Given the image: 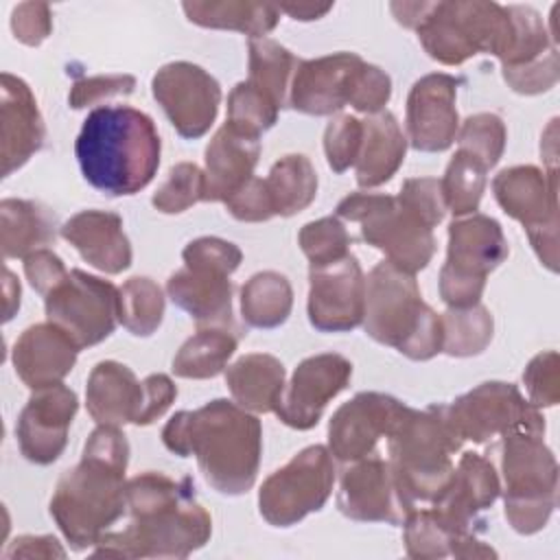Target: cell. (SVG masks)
I'll return each instance as SVG.
<instances>
[{
  "label": "cell",
  "mask_w": 560,
  "mask_h": 560,
  "mask_svg": "<svg viewBox=\"0 0 560 560\" xmlns=\"http://www.w3.org/2000/svg\"><path fill=\"white\" fill-rule=\"evenodd\" d=\"M129 525L105 532L96 556L116 558H186L212 534V518L195 499V483L147 470L127 481Z\"/></svg>",
  "instance_id": "1"
},
{
  "label": "cell",
  "mask_w": 560,
  "mask_h": 560,
  "mask_svg": "<svg viewBox=\"0 0 560 560\" xmlns=\"http://www.w3.org/2000/svg\"><path fill=\"white\" fill-rule=\"evenodd\" d=\"M162 442L179 457L195 455L203 479L221 494H245L256 481L262 427L234 400L214 398L195 411H177L164 424Z\"/></svg>",
  "instance_id": "2"
},
{
  "label": "cell",
  "mask_w": 560,
  "mask_h": 560,
  "mask_svg": "<svg viewBox=\"0 0 560 560\" xmlns=\"http://www.w3.org/2000/svg\"><path fill=\"white\" fill-rule=\"evenodd\" d=\"M129 442L118 427L98 424L81 462L66 470L50 499V516L74 551L94 547L127 510Z\"/></svg>",
  "instance_id": "3"
},
{
  "label": "cell",
  "mask_w": 560,
  "mask_h": 560,
  "mask_svg": "<svg viewBox=\"0 0 560 560\" xmlns=\"http://www.w3.org/2000/svg\"><path fill=\"white\" fill-rule=\"evenodd\" d=\"M160 153L153 118L129 105L94 107L74 142L85 182L107 197H127L147 188L158 173Z\"/></svg>",
  "instance_id": "4"
},
{
  "label": "cell",
  "mask_w": 560,
  "mask_h": 560,
  "mask_svg": "<svg viewBox=\"0 0 560 560\" xmlns=\"http://www.w3.org/2000/svg\"><path fill=\"white\" fill-rule=\"evenodd\" d=\"M361 324L370 339L411 361H429L442 352V317L422 300L416 276L387 260L365 276Z\"/></svg>",
  "instance_id": "5"
},
{
  "label": "cell",
  "mask_w": 560,
  "mask_h": 560,
  "mask_svg": "<svg viewBox=\"0 0 560 560\" xmlns=\"http://www.w3.org/2000/svg\"><path fill=\"white\" fill-rule=\"evenodd\" d=\"M462 444L451 431L442 405L433 402L422 411L407 405L387 435V462L409 512L418 503H431L444 488L455 468L453 455Z\"/></svg>",
  "instance_id": "6"
},
{
  "label": "cell",
  "mask_w": 560,
  "mask_h": 560,
  "mask_svg": "<svg viewBox=\"0 0 560 560\" xmlns=\"http://www.w3.org/2000/svg\"><path fill=\"white\" fill-rule=\"evenodd\" d=\"M503 512L523 536L540 532L558 503V462L542 433L510 431L501 438Z\"/></svg>",
  "instance_id": "7"
},
{
  "label": "cell",
  "mask_w": 560,
  "mask_h": 560,
  "mask_svg": "<svg viewBox=\"0 0 560 560\" xmlns=\"http://www.w3.org/2000/svg\"><path fill=\"white\" fill-rule=\"evenodd\" d=\"M416 33L431 59L444 66H459L479 52L501 59L510 44L512 20L508 7L499 2H431Z\"/></svg>",
  "instance_id": "8"
},
{
  "label": "cell",
  "mask_w": 560,
  "mask_h": 560,
  "mask_svg": "<svg viewBox=\"0 0 560 560\" xmlns=\"http://www.w3.org/2000/svg\"><path fill=\"white\" fill-rule=\"evenodd\" d=\"M510 254L497 219L472 212L448 225L446 262L440 269V298L448 308H466L481 302L488 273Z\"/></svg>",
  "instance_id": "9"
},
{
  "label": "cell",
  "mask_w": 560,
  "mask_h": 560,
  "mask_svg": "<svg viewBox=\"0 0 560 560\" xmlns=\"http://www.w3.org/2000/svg\"><path fill=\"white\" fill-rule=\"evenodd\" d=\"M337 217L359 223L361 238L407 273L422 271L435 254L433 230L400 208L392 195L352 192L337 203Z\"/></svg>",
  "instance_id": "10"
},
{
  "label": "cell",
  "mask_w": 560,
  "mask_h": 560,
  "mask_svg": "<svg viewBox=\"0 0 560 560\" xmlns=\"http://www.w3.org/2000/svg\"><path fill=\"white\" fill-rule=\"evenodd\" d=\"M492 192L501 210L518 221L538 256L558 271V177L556 171H540L532 164L503 168L492 179Z\"/></svg>",
  "instance_id": "11"
},
{
  "label": "cell",
  "mask_w": 560,
  "mask_h": 560,
  "mask_svg": "<svg viewBox=\"0 0 560 560\" xmlns=\"http://www.w3.org/2000/svg\"><path fill=\"white\" fill-rule=\"evenodd\" d=\"M332 486L335 464L328 446H306L262 481L258 512L273 527H291L311 512H319Z\"/></svg>",
  "instance_id": "12"
},
{
  "label": "cell",
  "mask_w": 560,
  "mask_h": 560,
  "mask_svg": "<svg viewBox=\"0 0 560 560\" xmlns=\"http://www.w3.org/2000/svg\"><path fill=\"white\" fill-rule=\"evenodd\" d=\"M442 413L451 431L462 442L488 444L510 431H536L545 435V418L516 385L503 381H486L470 392L442 405Z\"/></svg>",
  "instance_id": "13"
},
{
  "label": "cell",
  "mask_w": 560,
  "mask_h": 560,
  "mask_svg": "<svg viewBox=\"0 0 560 560\" xmlns=\"http://www.w3.org/2000/svg\"><path fill=\"white\" fill-rule=\"evenodd\" d=\"M48 322L66 330L79 348H90L107 339L118 317V289L98 276L70 269L68 276L44 295Z\"/></svg>",
  "instance_id": "14"
},
{
  "label": "cell",
  "mask_w": 560,
  "mask_h": 560,
  "mask_svg": "<svg viewBox=\"0 0 560 560\" xmlns=\"http://www.w3.org/2000/svg\"><path fill=\"white\" fill-rule=\"evenodd\" d=\"M151 92L184 140H197L214 125L221 85L201 66L190 61L164 63L151 79Z\"/></svg>",
  "instance_id": "15"
},
{
  "label": "cell",
  "mask_w": 560,
  "mask_h": 560,
  "mask_svg": "<svg viewBox=\"0 0 560 560\" xmlns=\"http://www.w3.org/2000/svg\"><path fill=\"white\" fill-rule=\"evenodd\" d=\"M365 276L357 256L308 269V322L319 332H348L361 326Z\"/></svg>",
  "instance_id": "16"
},
{
  "label": "cell",
  "mask_w": 560,
  "mask_h": 560,
  "mask_svg": "<svg viewBox=\"0 0 560 560\" xmlns=\"http://www.w3.org/2000/svg\"><path fill=\"white\" fill-rule=\"evenodd\" d=\"M352 363L337 352H322L306 357L293 370L291 381L284 385L273 413L291 429H313L326 405L348 387Z\"/></svg>",
  "instance_id": "17"
},
{
  "label": "cell",
  "mask_w": 560,
  "mask_h": 560,
  "mask_svg": "<svg viewBox=\"0 0 560 560\" xmlns=\"http://www.w3.org/2000/svg\"><path fill=\"white\" fill-rule=\"evenodd\" d=\"M501 494V481L490 459L479 453H462L444 488L431 501L433 516L455 534H477L481 512Z\"/></svg>",
  "instance_id": "18"
},
{
  "label": "cell",
  "mask_w": 560,
  "mask_h": 560,
  "mask_svg": "<svg viewBox=\"0 0 560 560\" xmlns=\"http://www.w3.org/2000/svg\"><path fill=\"white\" fill-rule=\"evenodd\" d=\"M405 409L407 405L389 394L359 392L328 422L330 455L343 464L372 455L378 440L392 433Z\"/></svg>",
  "instance_id": "19"
},
{
  "label": "cell",
  "mask_w": 560,
  "mask_h": 560,
  "mask_svg": "<svg viewBox=\"0 0 560 560\" xmlns=\"http://www.w3.org/2000/svg\"><path fill=\"white\" fill-rule=\"evenodd\" d=\"M77 409V394L63 383L33 389L15 424L22 455L37 466L57 462L68 444V429Z\"/></svg>",
  "instance_id": "20"
},
{
  "label": "cell",
  "mask_w": 560,
  "mask_h": 560,
  "mask_svg": "<svg viewBox=\"0 0 560 560\" xmlns=\"http://www.w3.org/2000/svg\"><path fill=\"white\" fill-rule=\"evenodd\" d=\"M446 72H431L420 77L407 96V142L422 153L446 151L459 129V116L455 107L457 85Z\"/></svg>",
  "instance_id": "21"
},
{
  "label": "cell",
  "mask_w": 560,
  "mask_h": 560,
  "mask_svg": "<svg viewBox=\"0 0 560 560\" xmlns=\"http://www.w3.org/2000/svg\"><path fill=\"white\" fill-rule=\"evenodd\" d=\"M337 505L343 516L359 523L400 525L409 514L398 494L389 462L370 455L343 468Z\"/></svg>",
  "instance_id": "22"
},
{
  "label": "cell",
  "mask_w": 560,
  "mask_h": 560,
  "mask_svg": "<svg viewBox=\"0 0 560 560\" xmlns=\"http://www.w3.org/2000/svg\"><path fill=\"white\" fill-rule=\"evenodd\" d=\"M46 127L28 83L11 72L0 77L2 177L22 168L44 144Z\"/></svg>",
  "instance_id": "23"
},
{
  "label": "cell",
  "mask_w": 560,
  "mask_h": 560,
  "mask_svg": "<svg viewBox=\"0 0 560 560\" xmlns=\"http://www.w3.org/2000/svg\"><path fill=\"white\" fill-rule=\"evenodd\" d=\"M363 59L357 52H332L317 59H300L291 79L289 105L308 116H332L348 105V88L354 68Z\"/></svg>",
  "instance_id": "24"
},
{
  "label": "cell",
  "mask_w": 560,
  "mask_h": 560,
  "mask_svg": "<svg viewBox=\"0 0 560 560\" xmlns=\"http://www.w3.org/2000/svg\"><path fill=\"white\" fill-rule=\"evenodd\" d=\"M79 346L52 322L28 326L13 343L11 361L15 374L28 389L61 383L77 363Z\"/></svg>",
  "instance_id": "25"
},
{
  "label": "cell",
  "mask_w": 560,
  "mask_h": 560,
  "mask_svg": "<svg viewBox=\"0 0 560 560\" xmlns=\"http://www.w3.org/2000/svg\"><path fill=\"white\" fill-rule=\"evenodd\" d=\"M166 293L175 306L188 313L199 328H232V293L230 273L219 269L184 265L166 280Z\"/></svg>",
  "instance_id": "26"
},
{
  "label": "cell",
  "mask_w": 560,
  "mask_h": 560,
  "mask_svg": "<svg viewBox=\"0 0 560 560\" xmlns=\"http://www.w3.org/2000/svg\"><path fill=\"white\" fill-rule=\"evenodd\" d=\"M59 232L88 265L107 276L122 273L131 265V243L116 212L81 210L72 214Z\"/></svg>",
  "instance_id": "27"
},
{
  "label": "cell",
  "mask_w": 560,
  "mask_h": 560,
  "mask_svg": "<svg viewBox=\"0 0 560 560\" xmlns=\"http://www.w3.org/2000/svg\"><path fill=\"white\" fill-rule=\"evenodd\" d=\"M260 158V138L223 122L206 147L203 201H228L252 177Z\"/></svg>",
  "instance_id": "28"
},
{
  "label": "cell",
  "mask_w": 560,
  "mask_h": 560,
  "mask_svg": "<svg viewBox=\"0 0 560 560\" xmlns=\"http://www.w3.org/2000/svg\"><path fill=\"white\" fill-rule=\"evenodd\" d=\"M144 402V383L118 361H98L85 385V407L96 424L120 427L138 420Z\"/></svg>",
  "instance_id": "29"
},
{
  "label": "cell",
  "mask_w": 560,
  "mask_h": 560,
  "mask_svg": "<svg viewBox=\"0 0 560 560\" xmlns=\"http://www.w3.org/2000/svg\"><path fill=\"white\" fill-rule=\"evenodd\" d=\"M407 153V136L396 116L387 109L363 120V142L357 158V184L376 188L387 184L402 166Z\"/></svg>",
  "instance_id": "30"
},
{
  "label": "cell",
  "mask_w": 560,
  "mask_h": 560,
  "mask_svg": "<svg viewBox=\"0 0 560 560\" xmlns=\"http://www.w3.org/2000/svg\"><path fill=\"white\" fill-rule=\"evenodd\" d=\"M284 365L267 352H249L225 368V385L236 405L252 413L276 409L284 389Z\"/></svg>",
  "instance_id": "31"
},
{
  "label": "cell",
  "mask_w": 560,
  "mask_h": 560,
  "mask_svg": "<svg viewBox=\"0 0 560 560\" xmlns=\"http://www.w3.org/2000/svg\"><path fill=\"white\" fill-rule=\"evenodd\" d=\"M0 234L4 258H26L57 238L55 214L28 199L0 201Z\"/></svg>",
  "instance_id": "32"
},
{
  "label": "cell",
  "mask_w": 560,
  "mask_h": 560,
  "mask_svg": "<svg viewBox=\"0 0 560 560\" xmlns=\"http://www.w3.org/2000/svg\"><path fill=\"white\" fill-rule=\"evenodd\" d=\"M188 22L203 28L238 31L249 39L265 37L280 20V9L262 2L245 0H210V2H182Z\"/></svg>",
  "instance_id": "33"
},
{
  "label": "cell",
  "mask_w": 560,
  "mask_h": 560,
  "mask_svg": "<svg viewBox=\"0 0 560 560\" xmlns=\"http://www.w3.org/2000/svg\"><path fill=\"white\" fill-rule=\"evenodd\" d=\"M293 308V289L280 271H258L241 287V315L252 328L282 326Z\"/></svg>",
  "instance_id": "34"
},
{
  "label": "cell",
  "mask_w": 560,
  "mask_h": 560,
  "mask_svg": "<svg viewBox=\"0 0 560 560\" xmlns=\"http://www.w3.org/2000/svg\"><path fill=\"white\" fill-rule=\"evenodd\" d=\"M238 335L232 328H199L173 357V374L179 378H214L228 368Z\"/></svg>",
  "instance_id": "35"
},
{
  "label": "cell",
  "mask_w": 560,
  "mask_h": 560,
  "mask_svg": "<svg viewBox=\"0 0 560 560\" xmlns=\"http://www.w3.org/2000/svg\"><path fill=\"white\" fill-rule=\"evenodd\" d=\"M276 217H293L306 210L317 195V173L302 153L280 158L265 177Z\"/></svg>",
  "instance_id": "36"
},
{
  "label": "cell",
  "mask_w": 560,
  "mask_h": 560,
  "mask_svg": "<svg viewBox=\"0 0 560 560\" xmlns=\"http://www.w3.org/2000/svg\"><path fill=\"white\" fill-rule=\"evenodd\" d=\"M249 77L247 81L258 88L262 94H267L280 109L289 105V90L291 79L295 74V68L300 59L284 48L282 44L258 37L249 39Z\"/></svg>",
  "instance_id": "37"
},
{
  "label": "cell",
  "mask_w": 560,
  "mask_h": 560,
  "mask_svg": "<svg viewBox=\"0 0 560 560\" xmlns=\"http://www.w3.org/2000/svg\"><path fill=\"white\" fill-rule=\"evenodd\" d=\"M442 317V352L448 357H477L494 335L492 313L479 302L466 308H446Z\"/></svg>",
  "instance_id": "38"
},
{
  "label": "cell",
  "mask_w": 560,
  "mask_h": 560,
  "mask_svg": "<svg viewBox=\"0 0 560 560\" xmlns=\"http://www.w3.org/2000/svg\"><path fill=\"white\" fill-rule=\"evenodd\" d=\"M118 317L133 337H151L164 317V293L147 276H133L118 289Z\"/></svg>",
  "instance_id": "39"
},
{
  "label": "cell",
  "mask_w": 560,
  "mask_h": 560,
  "mask_svg": "<svg viewBox=\"0 0 560 560\" xmlns=\"http://www.w3.org/2000/svg\"><path fill=\"white\" fill-rule=\"evenodd\" d=\"M486 173L488 168L475 155L464 149L455 151L440 179L446 210H451L453 217L477 212L486 190Z\"/></svg>",
  "instance_id": "40"
},
{
  "label": "cell",
  "mask_w": 560,
  "mask_h": 560,
  "mask_svg": "<svg viewBox=\"0 0 560 560\" xmlns=\"http://www.w3.org/2000/svg\"><path fill=\"white\" fill-rule=\"evenodd\" d=\"M512 20V35L505 55L499 59L501 68H518L532 63L556 48L540 13L525 4H508Z\"/></svg>",
  "instance_id": "41"
},
{
  "label": "cell",
  "mask_w": 560,
  "mask_h": 560,
  "mask_svg": "<svg viewBox=\"0 0 560 560\" xmlns=\"http://www.w3.org/2000/svg\"><path fill=\"white\" fill-rule=\"evenodd\" d=\"M280 107L254 88L249 81H241L232 88L228 96V118L225 122L234 129L260 138L267 129H271L278 120Z\"/></svg>",
  "instance_id": "42"
},
{
  "label": "cell",
  "mask_w": 560,
  "mask_h": 560,
  "mask_svg": "<svg viewBox=\"0 0 560 560\" xmlns=\"http://www.w3.org/2000/svg\"><path fill=\"white\" fill-rule=\"evenodd\" d=\"M455 140L459 142V149L475 155L490 171L497 166L505 151L508 129L501 116L492 112H479L462 122Z\"/></svg>",
  "instance_id": "43"
},
{
  "label": "cell",
  "mask_w": 560,
  "mask_h": 560,
  "mask_svg": "<svg viewBox=\"0 0 560 560\" xmlns=\"http://www.w3.org/2000/svg\"><path fill=\"white\" fill-rule=\"evenodd\" d=\"M298 243L304 256L308 258V265L319 267L348 256L352 236L348 234L339 217H322L317 221H308L306 225H302Z\"/></svg>",
  "instance_id": "44"
},
{
  "label": "cell",
  "mask_w": 560,
  "mask_h": 560,
  "mask_svg": "<svg viewBox=\"0 0 560 560\" xmlns=\"http://www.w3.org/2000/svg\"><path fill=\"white\" fill-rule=\"evenodd\" d=\"M203 171L195 162L175 164L151 197L155 210L179 214L203 201Z\"/></svg>",
  "instance_id": "45"
},
{
  "label": "cell",
  "mask_w": 560,
  "mask_h": 560,
  "mask_svg": "<svg viewBox=\"0 0 560 560\" xmlns=\"http://www.w3.org/2000/svg\"><path fill=\"white\" fill-rule=\"evenodd\" d=\"M402 538L409 558L435 560L451 556L453 534L433 516L431 510L413 508L402 521Z\"/></svg>",
  "instance_id": "46"
},
{
  "label": "cell",
  "mask_w": 560,
  "mask_h": 560,
  "mask_svg": "<svg viewBox=\"0 0 560 560\" xmlns=\"http://www.w3.org/2000/svg\"><path fill=\"white\" fill-rule=\"evenodd\" d=\"M363 142V120L350 114L335 116L324 131V153L332 173H346L357 164Z\"/></svg>",
  "instance_id": "47"
},
{
  "label": "cell",
  "mask_w": 560,
  "mask_h": 560,
  "mask_svg": "<svg viewBox=\"0 0 560 560\" xmlns=\"http://www.w3.org/2000/svg\"><path fill=\"white\" fill-rule=\"evenodd\" d=\"M400 208H405L411 217L422 221L427 228H435L442 223L446 214V203L442 197L440 179L435 177H409L402 182L400 192L396 195Z\"/></svg>",
  "instance_id": "48"
},
{
  "label": "cell",
  "mask_w": 560,
  "mask_h": 560,
  "mask_svg": "<svg viewBox=\"0 0 560 560\" xmlns=\"http://www.w3.org/2000/svg\"><path fill=\"white\" fill-rule=\"evenodd\" d=\"M392 96V79L389 74L368 61H361L350 79L348 88V105H352L357 112L372 116L383 112Z\"/></svg>",
  "instance_id": "49"
},
{
  "label": "cell",
  "mask_w": 560,
  "mask_h": 560,
  "mask_svg": "<svg viewBox=\"0 0 560 560\" xmlns=\"http://www.w3.org/2000/svg\"><path fill=\"white\" fill-rule=\"evenodd\" d=\"M527 400L540 407H553L560 400V359L556 350L538 352L523 372Z\"/></svg>",
  "instance_id": "50"
},
{
  "label": "cell",
  "mask_w": 560,
  "mask_h": 560,
  "mask_svg": "<svg viewBox=\"0 0 560 560\" xmlns=\"http://www.w3.org/2000/svg\"><path fill=\"white\" fill-rule=\"evenodd\" d=\"M501 72L508 88H512L516 94L534 96V94L549 92L560 79L558 50L551 48L547 55H542L532 63H525L518 68H503Z\"/></svg>",
  "instance_id": "51"
},
{
  "label": "cell",
  "mask_w": 560,
  "mask_h": 560,
  "mask_svg": "<svg viewBox=\"0 0 560 560\" xmlns=\"http://www.w3.org/2000/svg\"><path fill=\"white\" fill-rule=\"evenodd\" d=\"M136 88V77L133 74H94V77H83L77 79L70 88L68 103L72 109H83L90 105H98L107 98L114 96H129Z\"/></svg>",
  "instance_id": "52"
},
{
  "label": "cell",
  "mask_w": 560,
  "mask_h": 560,
  "mask_svg": "<svg viewBox=\"0 0 560 560\" xmlns=\"http://www.w3.org/2000/svg\"><path fill=\"white\" fill-rule=\"evenodd\" d=\"M182 258H184V265L210 267V269H219V271L232 276L243 260V252L225 238L199 236L184 247Z\"/></svg>",
  "instance_id": "53"
},
{
  "label": "cell",
  "mask_w": 560,
  "mask_h": 560,
  "mask_svg": "<svg viewBox=\"0 0 560 560\" xmlns=\"http://www.w3.org/2000/svg\"><path fill=\"white\" fill-rule=\"evenodd\" d=\"M225 208L236 221L243 223H260L276 217L267 192V184L260 177H252L243 188H238L225 201Z\"/></svg>",
  "instance_id": "54"
},
{
  "label": "cell",
  "mask_w": 560,
  "mask_h": 560,
  "mask_svg": "<svg viewBox=\"0 0 560 560\" xmlns=\"http://www.w3.org/2000/svg\"><path fill=\"white\" fill-rule=\"evenodd\" d=\"M13 37L24 46H39L52 33V15L46 2H20L11 11Z\"/></svg>",
  "instance_id": "55"
},
{
  "label": "cell",
  "mask_w": 560,
  "mask_h": 560,
  "mask_svg": "<svg viewBox=\"0 0 560 560\" xmlns=\"http://www.w3.org/2000/svg\"><path fill=\"white\" fill-rule=\"evenodd\" d=\"M24 273L39 295H48L68 276V269L55 252L37 249L24 258Z\"/></svg>",
  "instance_id": "56"
},
{
  "label": "cell",
  "mask_w": 560,
  "mask_h": 560,
  "mask_svg": "<svg viewBox=\"0 0 560 560\" xmlns=\"http://www.w3.org/2000/svg\"><path fill=\"white\" fill-rule=\"evenodd\" d=\"M144 402L140 409V416L136 420L138 427L153 424L158 418H162L173 400L177 398V387L166 374H149L144 381Z\"/></svg>",
  "instance_id": "57"
},
{
  "label": "cell",
  "mask_w": 560,
  "mask_h": 560,
  "mask_svg": "<svg viewBox=\"0 0 560 560\" xmlns=\"http://www.w3.org/2000/svg\"><path fill=\"white\" fill-rule=\"evenodd\" d=\"M4 556L7 558H63L66 551L61 549L55 536H18Z\"/></svg>",
  "instance_id": "58"
},
{
  "label": "cell",
  "mask_w": 560,
  "mask_h": 560,
  "mask_svg": "<svg viewBox=\"0 0 560 560\" xmlns=\"http://www.w3.org/2000/svg\"><path fill=\"white\" fill-rule=\"evenodd\" d=\"M451 556L455 558H497V551L477 538V534H455L451 538Z\"/></svg>",
  "instance_id": "59"
},
{
  "label": "cell",
  "mask_w": 560,
  "mask_h": 560,
  "mask_svg": "<svg viewBox=\"0 0 560 560\" xmlns=\"http://www.w3.org/2000/svg\"><path fill=\"white\" fill-rule=\"evenodd\" d=\"M429 7H431V2H392L389 4L396 22L402 24L405 28H413V31L424 20Z\"/></svg>",
  "instance_id": "60"
},
{
  "label": "cell",
  "mask_w": 560,
  "mask_h": 560,
  "mask_svg": "<svg viewBox=\"0 0 560 560\" xmlns=\"http://www.w3.org/2000/svg\"><path fill=\"white\" fill-rule=\"evenodd\" d=\"M280 11L289 13L293 20H300V22H311V20H319L324 18L332 4H313V2H298V4H280L278 7Z\"/></svg>",
  "instance_id": "61"
},
{
  "label": "cell",
  "mask_w": 560,
  "mask_h": 560,
  "mask_svg": "<svg viewBox=\"0 0 560 560\" xmlns=\"http://www.w3.org/2000/svg\"><path fill=\"white\" fill-rule=\"evenodd\" d=\"M2 291H4V322H11V317L20 308V282L15 280V276L9 269H4Z\"/></svg>",
  "instance_id": "62"
}]
</instances>
